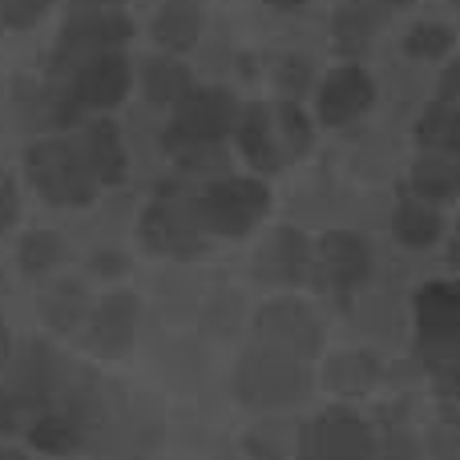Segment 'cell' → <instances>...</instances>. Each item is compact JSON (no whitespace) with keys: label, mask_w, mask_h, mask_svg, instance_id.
<instances>
[{"label":"cell","mask_w":460,"mask_h":460,"mask_svg":"<svg viewBox=\"0 0 460 460\" xmlns=\"http://www.w3.org/2000/svg\"><path fill=\"white\" fill-rule=\"evenodd\" d=\"M29 440L40 448V453H53V456H65L73 448H81V440L89 437V424L69 400L57 396L49 408H40L37 416L29 420Z\"/></svg>","instance_id":"obj_18"},{"label":"cell","mask_w":460,"mask_h":460,"mask_svg":"<svg viewBox=\"0 0 460 460\" xmlns=\"http://www.w3.org/2000/svg\"><path fill=\"white\" fill-rule=\"evenodd\" d=\"M408 186H412V199H424V202H432V207L460 199V158L424 154V158L408 170Z\"/></svg>","instance_id":"obj_20"},{"label":"cell","mask_w":460,"mask_h":460,"mask_svg":"<svg viewBox=\"0 0 460 460\" xmlns=\"http://www.w3.org/2000/svg\"><path fill=\"white\" fill-rule=\"evenodd\" d=\"M243 113V105L218 85H202V89H190L182 102L174 105V118H170L166 142L170 154L178 150H190V146H215L223 142L226 134H234V121Z\"/></svg>","instance_id":"obj_5"},{"label":"cell","mask_w":460,"mask_h":460,"mask_svg":"<svg viewBox=\"0 0 460 460\" xmlns=\"http://www.w3.org/2000/svg\"><path fill=\"white\" fill-rule=\"evenodd\" d=\"M8 359H13V335H8L4 319H0V372L8 367Z\"/></svg>","instance_id":"obj_36"},{"label":"cell","mask_w":460,"mask_h":460,"mask_svg":"<svg viewBox=\"0 0 460 460\" xmlns=\"http://www.w3.org/2000/svg\"><path fill=\"white\" fill-rule=\"evenodd\" d=\"M376 4H408V0H376Z\"/></svg>","instance_id":"obj_39"},{"label":"cell","mask_w":460,"mask_h":460,"mask_svg":"<svg viewBox=\"0 0 460 460\" xmlns=\"http://www.w3.org/2000/svg\"><path fill=\"white\" fill-rule=\"evenodd\" d=\"M267 4H270V8H283V13H287V8H303L307 0H267Z\"/></svg>","instance_id":"obj_37"},{"label":"cell","mask_w":460,"mask_h":460,"mask_svg":"<svg viewBox=\"0 0 460 460\" xmlns=\"http://www.w3.org/2000/svg\"><path fill=\"white\" fill-rule=\"evenodd\" d=\"M49 0H0V29H29L40 21Z\"/></svg>","instance_id":"obj_30"},{"label":"cell","mask_w":460,"mask_h":460,"mask_svg":"<svg viewBox=\"0 0 460 460\" xmlns=\"http://www.w3.org/2000/svg\"><path fill=\"white\" fill-rule=\"evenodd\" d=\"M16 215H21V194H16L13 174H4V170H0V234H4V230H13Z\"/></svg>","instance_id":"obj_31"},{"label":"cell","mask_w":460,"mask_h":460,"mask_svg":"<svg viewBox=\"0 0 460 460\" xmlns=\"http://www.w3.org/2000/svg\"><path fill=\"white\" fill-rule=\"evenodd\" d=\"M194 210H199V223L207 234L243 238L267 218L270 190L259 178H215L194 199Z\"/></svg>","instance_id":"obj_4"},{"label":"cell","mask_w":460,"mask_h":460,"mask_svg":"<svg viewBox=\"0 0 460 460\" xmlns=\"http://www.w3.org/2000/svg\"><path fill=\"white\" fill-rule=\"evenodd\" d=\"M142 89L154 105H178L194 89V81L182 61H174V57H154V61L142 65Z\"/></svg>","instance_id":"obj_25"},{"label":"cell","mask_w":460,"mask_h":460,"mask_svg":"<svg viewBox=\"0 0 460 460\" xmlns=\"http://www.w3.org/2000/svg\"><path fill=\"white\" fill-rule=\"evenodd\" d=\"M73 13H102V8H118L121 0H69Z\"/></svg>","instance_id":"obj_35"},{"label":"cell","mask_w":460,"mask_h":460,"mask_svg":"<svg viewBox=\"0 0 460 460\" xmlns=\"http://www.w3.org/2000/svg\"><path fill=\"white\" fill-rule=\"evenodd\" d=\"M456 32L440 21H424V24H412L404 37V53L416 57V61H440V57L453 49Z\"/></svg>","instance_id":"obj_27"},{"label":"cell","mask_w":460,"mask_h":460,"mask_svg":"<svg viewBox=\"0 0 460 460\" xmlns=\"http://www.w3.org/2000/svg\"><path fill=\"white\" fill-rule=\"evenodd\" d=\"M199 32H202V16H199L194 0H166L162 13L154 16V40H158L170 57L199 45Z\"/></svg>","instance_id":"obj_22"},{"label":"cell","mask_w":460,"mask_h":460,"mask_svg":"<svg viewBox=\"0 0 460 460\" xmlns=\"http://www.w3.org/2000/svg\"><path fill=\"white\" fill-rule=\"evenodd\" d=\"M77 150L85 158L89 174L97 178V186H121L126 182V142H121V129L110 118H93L77 137Z\"/></svg>","instance_id":"obj_16"},{"label":"cell","mask_w":460,"mask_h":460,"mask_svg":"<svg viewBox=\"0 0 460 460\" xmlns=\"http://www.w3.org/2000/svg\"><path fill=\"white\" fill-rule=\"evenodd\" d=\"M93 270L97 275H121V270H126V259H121V254H97Z\"/></svg>","instance_id":"obj_34"},{"label":"cell","mask_w":460,"mask_h":460,"mask_svg":"<svg viewBox=\"0 0 460 460\" xmlns=\"http://www.w3.org/2000/svg\"><path fill=\"white\" fill-rule=\"evenodd\" d=\"M380 380V359L372 351H340L323 364V384L340 396H359Z\"/></svg>","instance_id":"obj_23"},{"label":"cell","mask_w":460,"mask_h":460,"mask_svg":"<svg viewBox=\"0 0 460 460\" xmlns=\"http://www.w3.org/2000/svg\"><path fill=\"white\" fill-rule=\"evenodd\" d=\"M37 311L53 332H77L89 319V295H85V287L73 283V279H53V283L40 287Z\"/></svg>","instance_id":"obj_19"},{"label":"cell","mask_w":460,"mask_h":460,"mask_svg":"<svg viewBox=\"0 0 460 460\" xmlns=\"http://www.w3.org/2000/svg\"><path fill=\"white\" fill-rule=\"evenodd\" d=\"M311 238L295 226H279L267 243L259 246L254 254V275L262 283H275V287H295L311 275Z\"/></svg>","instance_id":"obj_15"},{"label":"cell","mask_w":460,"mask_h":460,"mask_svg":"<svg viewBox=\"0 0 460 460\" xmlns=\"http://www.w3.org/2000/svg\"><path fill=\"white\" fill-rule=\"evenodd\" d=\"M134 69L121 53H97L69 69V85H65V102L73 110H113L121 97L129 93Z\"/></svg>","instance_id":"obj_12"},{"label":"cell","mask_w":460,"mask_h":460,"mask_svg":"<svg viewBox=\"0 0 460 460\" xmlns=\"http://www.w3.org/2000/svg\"><path fill=\"white\" fill-rule=\"evenodd\" d=\"M8 388L21 396V404L29 408L32 416L40 412V408H49L57 396H61V388H65V364H61V356H57L49 343H40V340H29V343H21V348L13 351V359H8Z\"/></svg>","instance_id":"obj_10"},{"label":"cell","mask_w":460,"mask_h":460,"mask_svg":"<svg viewBox=\"0 0 460 460\" xmlns=\"http://www.w3.org/2000/svg\"><path fill=\"white\" fill-rule=\"evenodd\" d=\"M376 24H380V13H372V8H343L335 16V40H340V49H364Z\"/></svg>","instance_id":"obj_28"},{"label":"cell","mask_w":460,"mask_h":460,"mask_svg":"<svg viewBox=\"0 0 460 460\" xmlns=\"http://www.w3.org/2000/svg\"><path fill=\"white\" fill-rule=\"evenodd\" d=\"M0 460H29L21 448H0Z\"/></svg>","instance_id":"obj_38"},{"label":"cell","mask_w":460,"mask_h":460,"mask_svg":"<svg viewBox=\"0 0 460 460\" xmlns=\"http://www.w3.org/2000/svg\"><path fill=\"white\" fill-rule=\"evenodd\" d=\"M412 315H416V343L456 335L460 332V283L456 279H432V283H424L412 299Z\"/></svg>","instance_id":"obj_17"},{"label":"cell","mask_w":460,"mask_h":460,"mask_svg":"<svg viewBox=\"0 0 460 460\" xmlns=\"http://www.w3.org/2000/svg\"><path fill=\"white\" fill-rule=\"evenodd\" d=\"M380 437L348 408H327L311 416L295 440V460H376Z\"/></svg>","instance_id":"obj_6"},{"label":"cell","mask_w":460,"mask_h":460,"mask_svg":"<svg viewBox=\"0 0 460 460\" xmlns=\"http://www.w3.org/2000/svg\"><path fill=\"white\" fill-rule=\"evenodd\" d=\"M416 142L429 154H448L460 158V110L448 102H432L416 121Z\"/></svg>","instance_id":"obj_24"},{"label":"cell","mask_w":460,"mask_h":460,"mask_svg":"<svg viewBox=\"0 0 460 460\" xmlns=\"http://www.w3.org/2000/svg\"><path fill=\"white\" fill-rule=\"evenodd\" d=\"M456 4H460V0H456Z\"/></svg>","instance_id":"obj_40"},{"label":"cell","mask_w":460,"mask_h":460,"mask_svg":"<svg viewBox=\"0 0 460 460\" xmlns=\"http://www.w3.org/2000/svg\"><path fill=\"white\" fill-rule=\"evenodd\" d=\"M24 174H29L32 190L49 202V207L81 210L97 199V178L89 174L85 158H81L77 142H61V137H45V142L29 146L24 154Z\"/></svg>","instance_id":"obj_3"},{"label":"cell","mask_w":460,"mask_h":460,"mask_svg":"<svg viewBox=\"0 0 460 460\" xmlns=\"http://www.w3.org/2000/svg\"><path fill=\"white\" fill-rule=\"evenodd\" d=\"M61 259H65V243L57 230H32V234H24L21 246H16V262H21V270L32 279H45Z\"/></svg>","instance_id":"obj_26"},{"label":"cell","mask_w":460,"mask_h":460,"mask_svg":"<svg viewBox=\"0 0 460 460\" xmlns=\"http://www.w3.org/2000/svg\"><path fill=\"white\" fill-rule=\"evenodd\" d=\"M254 335L259 343H270V348H283L299 359H315L323 351V323L319 315L299 299H270L259 307L254 315Z\"/></svg>","instance_id":"obj_9"},{"label":"cell","mask_w":460,"mask_h":460,"mask_svg":"<svg viewBox=\"0 0 460 460\" xmlns=\"http://www.w3.org/2000/svg\"><path fill=\"white\" fill-rule=\"evenodd\" d=\"M437 102H448V105H456V110H460V61L445 69L440 89H437Z\"/></svg>","instance_id":"obj_33"},{"label":"cell","mask_w":460,"mask_h":460,"mask_svg":"<svg viewBox=\"0 0 460 460\" xmlns=\"http://www.w3.org/2000/svg\"><path fill=\"white\" fill-rule=\"evenodd\" d=\"M392 234H396V243L408 246V251H429V246H437L440 234H445V218H440V210L432 207V202L404 199L396 207V215H392Z\"/></svg>","instance_id":"obj_21"},{"label":"cell","mask_w":460,"mask_h":460,"mask_svg":"<svg viewBox=\"0 0 460 460\" xmlns=\"http://www.w3.org/2000/svg\"><path fill=\"white\" fill-rule=\"evenodd\" d=\"M376 102V85L372 77H367L359 65H340V69H332L323 77V85H319V121L323 126H351L356 118H364L367 110H372Z\"/></svg>","instance_id":"obj_14"},{"label":"cell","mask_w":460,"mask_h":460,"mask_svg":"<svg viewBox=\"0 0 460 460\" xmlns=\"http://www.w3.org/2000/svg\"><path fill=\"white\" fill-rule=\"evenodd\" d=\"M311 364L270 343H251L234 364V396L254 412H283L311 396Z\"/></svg>","instance_id":"obj_2"},{"label":"cell","mask_w":460,"mask_h":460,"mask_svg":"<svg viewBox=\"0 0 460 460\" xmlns=\"http://www.w3.org/2000/svg\"><path fill=\"white\" fill-rule=\"evenodd\" d=\"M137 315H142V303L129 291H113L102 303L89 307L85 319V348L102 359H118L134 348L137 335Z\"/></svg>","instance_id":"obj_13"},{"label":"cell","mask_w":460,"mask_h":460,"mask_svg":"<svg viewBox=\"0 0 460 460\" xmlns=\"http://www.w3.org/2000/svg\"><path fill=\"white\" fill-rule=\"evenodd\" d=\"M311 270L335 295H351L372 275V246L356 230H327L311 251Z\"/></svg>","instance_id":"obj_11"},{"label":"cell","mask_w":460,"mask_h":460,"mask_svg":"<svg viewBox=\"0 0 460 460\" xmlns=\"http://www.w3.org/2000/svg\"><path fill=\"white\" fill-rule=\"evenodd\" d=\"M234 142L238 154L251 162V170L279 174L283 166H291L295 158L311 150V121L295 102H254L243 105V113H238Z\"/></svg>","instance_id":"obj_1"},{"label":"cell","mask_w":460,"mask_h":460,"mask_svg":"<svg viewBox=\"0 0 460 460\" xmlns=\"http://www.w3.org/2000/svg\"><path fill=\"white\" fill-rule=\"evenodd\" d=\"M279 85H287V93H303V89H307V65L287 61L283 69H279Z\"/></svg>","instance_id":"obj_32"},{"label":"cell","mask_w":460,"mask_h":460,"mask_svg":"<svg viewBox=\"0 0 460 460\" xmlns=\"http://www.w3.org/2000/svg\"><path fill=\"white\" fill-rule=\"evenodd\" d=\"M137 238L146 251L162 254V259H199L207 251V230L199 223L194 199H182V194H158L142 210Z\"/></svg>","instance_id":"obj_7"},{"label":"cell","mask_w":460,"mask_h":460,"mask_svg":"<svg viewBox=\"0 0 460 460\" xmlns=\"http://www.w3.org/2000/svg\"><path fill=\"white\" fill-rule=\"evenodd\" d=\"M29 420H32V412L21 404V396L0 380V437H16V432H24Z\"/></svg>","instance_id":"obj_29"},{"label":"cell","mask_w":460,"mask_h":460,"mask_svg":"<svg viewBox=\"0 0 460 460\" xmlns=\"http://www.w3.org/2000/svg\"><path fill=\"white\" fill-rule=\"evenodd\" d=\"M134 37V24L118 8H102V13H73L65 21L61 37H57V65L61 69H77L81 61L97 53H121V45Z\"/></svg>","instance_id":"obj_8"}]
</instances>
